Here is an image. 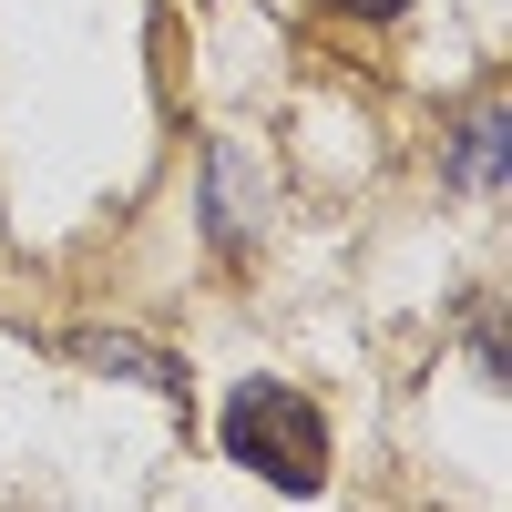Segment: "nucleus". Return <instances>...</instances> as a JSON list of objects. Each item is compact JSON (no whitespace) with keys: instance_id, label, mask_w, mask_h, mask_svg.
<instances>
[{"instance_id":"obj_4","label":"nucleus","mask_w":512,"mask_h":512,"mask_svg":"<svg viewBox=\"0 0 512 512\" xmlns=\"http://www.w3.org/2000/svg\"><path fill=\"white\" fill-rule=\"evenodd\" d=\"M338 11H359V21H390V11H400V0H338Z\"/></svg>"},{"instance_id":"obj_3","label":"nucleus","mask_w":512,"mask_h":512,"mask_svg":"<svg viewBox=\"0 0 512 512\" xmlns=\"http://www.w3.org/2000/svg\"><path fill=\"white\" fill-rule=\"evenodd\" d=\"M492 175H502V113H482L461 134V185H492Z\"/></svg>"},{"instance_id":"obj_2","label":"nucleus","mask_w":512,"mask_h":512,"mask_svg":"<svg viewBox=\"0 0 512 512\" xmlns=\"http://www.w3.org/2000/svg\"><path fill=\"white\" fill-rule=\"evenodd\" d=\"M82 359H93V369H144L154 390H185V379H175V359H154V349H134V338H103V328L82 338Z\"/></svg>"},{"instance_id":"obj_1","label":"nucleus","mask_w":512,"mask_h":512,"mask_svg":"<svg viewBox=\"0 0 512 512\" xmlns=\"http://www.w3.org/2000/svg\"><path fill=\"white\" fill-rule=\"evenodd\" d=\"M226 451L246 461L256 482H277V492H318L328 482V431H318V410L277 390V379H246V390L226 400Z\"/></svg>"}]
</instances>
